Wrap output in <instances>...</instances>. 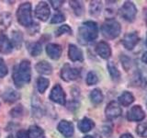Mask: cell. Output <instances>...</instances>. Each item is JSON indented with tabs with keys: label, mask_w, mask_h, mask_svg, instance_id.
<instances>
[{
	"label": "cell",
	"mask_w": 147,
	"mask_h": 138,
	"mask_svg": "<svg viewBox=\"0 0 147 138\" xmlns=\"http://www.w3.org/2000/svg\"><path fill=\"white\" fill-rule=\"evenodd\" d=\"M31 78V66L29 60H23L18 66L14 68L13 80L17 87H22L29 84Z\"/></svg>",
	"instance_id": "6da1fadb"
},
{
	"label": "cell",
	"mask_w": 147,
	"mask_h": 138,
	"mask_svg": "<svg viewBox=\"0 0 147 138\" xmlns=\"http://www.w3.org/2000/svg\"><path fill=\"white\" fill-rule=\"evenodd\" d=\"M98 24L94 21L84 22L78 30V40L83 44L95 41L98 38Z\"/></svg>",
	"instance_id": "7a4b0ae2"
},
{
	"label": "cell",
	"mask_w": 147,
	"mask_h": 138,
	"mask_svg": "<svg viewBox=\"0 0 147 138\" xmlns=\"http://www.w3.org/2000/svg\"><path fill=\"white\" fill-rule=\"evenodd\" d=\"M121 24L113 18H109V20H105V22L101 26V32H102L103 36L109 40L117 38L121 34Z\"/></svg>",
	"instance_id": "3957f363"
},
{
	"label": "cell",
	"mask_w": 147,
	"mask_h": 138,
	"mask_svg": "<svg viewBox=\"0 0 147 138\" xmlns=\"http://www.w3.org/2000/svg\"><path fill=\"white\" fill-rule=\"evenodd\" d=\"M17 18L20 25L29 28L32 23L31 4L30 2L22 3L17 10Z\"/></svg>",
	"instance_id": "277c9868"
},
{
	"label": "cell",
	"mask_w": 147,
	"mask_h": 138,
	"mask_svg": "<svg viewBox=\"0 0 147 138\" xmlns=\"http://www.w3.org/2000/svg\"><path fill=\"white\" fill-rule=\"evenodd\" d=\"M121 16L127 21L132 22L134 20V18L136 17L137 14V8L135 7V5L132 2L127 1L123 4V6L121 8Z\"/></svg>",
	"instance_id": "5b68a950"
},
{
	"label": "cell",
	"mask_w": 147,
	"mask_h": 138,
	"mask_svg": "<svg viewBox=\"0 0 147 138\" xmlns=\"http://www.w3.org/2000/svg\"><path fill=\"white\" fill-rule=\"evenodd\" d=\"M79 76H80L79 69L71 67L70 64H65L63 66L62 70H61V77L63 80L69 82V81H73V80L77 79Z\"/></svg>",
	"instance_id": "8992f818"
},
{
	"label": "cell",
	"mask_w": 147,
	"mask_h": 138,
	"mask_svg": "<svg viewBox=\"0 0 147 138\" xmlns=\"http://www.w3.org/2000/svg\"><path fill=\"white\" fill-rule=\"evenodd\" d=\"M50 99L60 105H65L66 96H65V92L63 89L61 85L56 84L53 87V89L51 91V94H50Z\"/></svg>",
	"instance_id": "52a82bcc"
},
{
	"label": "cell",
	"mask_w": 147,
	"mask_h": 138,
	"mask_svg": "<svg viewBox=\"0 0 147 138\" xmlns=\"http://www.w3.org/2000/svg\"><path fill=\"white\" fill-rule=\"evenodd\" d=\"M122 113V109L117 101H110L105 110L106 117L109 120L116 119L119 117Z\"/></svg>",
	"instance_id": "ba28073f"
},
{
	"label": "cell",
	"mask_w": 147,
	"mask_h": 138,
	"mask_svg": "<svg viewBox=\"0 0 147 138\" xmlns=\"http://www.w3.org/2000/svg\"><path fill=\"white\" fill-rule=\"evenodd\" d=\"M145 112L140 105L131 107L127 112V119L130 122H141L144 119Z\"/></svg>",
	"instance_id": "9c48e42d"
},
{
	"label": "cell",
	"mask_w": 147,
	"mask_h": 138,
	"mask_svg": "<svg viewBox=\"0 0 147 138\" xmlns=\"http://www.w3.org/2000/svg\"><path fill=\"white\" fill-rule=\"evenodd\" d=\"M50 7L48 6V4H46L45 2H40L38 5L36 6L35 8V16L37 18L42 20V21H46L50 17Z\"/></svg>",
	"instance_id": "30bf717a"
},
{
	"label": "cell",
	"mask_w": 147,
	"mask_h": 138,
	"mask_svg": "<svg viewBox=\"0 0 147 138\" xmlns=\"http://www.w3.org/2000/svg\"><path fill=\"white\" fill-rule=\"evenodd\" d=\"M139 41V36L136 32H130L124 35L122 39V44L127 50H132Z\"/></svg>",
	"instance_id": "8fae6325"
},
{
	"label": "cell",
	"mask_w": 147,
	"mask_h": 138,
	"mask_svg": "<svg viewBox=\"0 0 147 138\" xmlns=\"http://www.w3.org/2000/svg\"><path fill=\"white\" fill-rule=\"evenodd\" d=\"M58 131L61 133L64 137L68 138V137L73 136L75 129H74V125L71 122L63 120V121H61L58 124Z\"/></svg>",
	"instance_id": "7c38bea8"
},
{
	"label": "cell",
	"mask_w": 147,
	"mask_h": 138,
	"mask_svg": "<svg viewBox=\"0 0 147 138\" xmlns=\"http://www.w3.org/2000/svg\"><path fill=\"white\" fill-rule=\"evenodd\" d=\"M68 56L69 59L73 62H83L84 56L83 52L80 48H78L75 44H70L68 48Z\"/></svg>",
	"instance_id": "4fadbf2b"
},
{
	"label": "cell",
	"mask_w": 147,
	"mask_h": 138,
	"mask_svg": "<svg viewBox=\"0 0 147 138\" xmlns=\"http://www.w3.org/2000/svg\"><path fill=\"white\" fill-rule=\"evenodd\" d=\"M96 52L103 59H109L111 55V48L108 43L100 41L96 45Z\"/></svg>",
	"instance_id": "5bb4252c"
},
{
	"label": "cell",
	"mask_w": 147,
	"mask_h": 138,
	"mask_svg": "<svg viewBox=\"0 0 147 138\" xmlns=\"http://www.w3.org/2000/svg\"><path fill=\"white\" fill-rule=\"evenodd\" d=\"M62 47L61 45L56 43H49L46 46V53L49 55L50 58L53 60H58L62 55Z\"/></svg>",
	"instance_id": "9a60e30c"
},
{
	"label": "cell",
	"mask_w": 147,
	"mask_h": 138,
	"mask_svg": "<svg viewBox=\"0 0 147 138\" xmlns=\"http://www.w3.org/2000/svg\"><path fill=\"white\" fill-rule=\"evenodd\" d=\"M2 99H4L5 102H7V103H14L20 99V92H18L15 89H8L3 92Z\"/></svg>",
	"instance_id": "2e32d148"
},
{
	"label": "cell",
	"mask_w": 147,
	"mask_h": 138,
	"mask_svg": "<svg viewBox=\"0 0 147 138\" xmlns=\"http://www.w3.org/2000/svg\"><path fill=\"white\" fill-rule=\"evenodd\" d=\"M13 45L11 41L4 33L0 34V52L3 53H9L12 52Z\"/></svg>",
	"instance_id": "e0dca14e"
},
{
	"label": "cell",
	"mask_w": 147,
	"mask_h": 138,
	"mask_svg": "<svg viewBox=\"0 0 147 138\" xmlns=\"http://www.w3.org/2000/svg\"><path fill=\"white\" fill-rule=\"evenodd\" d=\"M35 69L37 72L41 74V75H50L53 72V67L51 64L46 61H40L36 64Z\"/></svg>",
	"instance_id": "ac0fdd59"
},
{
	"label": "cell",
	"mask_w": 147,
	"mask_h": 138,
	"mask_svg": "<svg viewBox=\"0 0 147 138\" xmlns=\"http://www.w3.org/2000/svg\"><path fill=\"white\" fill-rule=\"evenodd\" d=\"M95 126V123L92 120L88 118H83L81 121L78 122V129L82 133H87L91 131Z\"/></svg>",
	"instance_id": "d6986e66"
},
{
	"label": "cell",
	"mask_w": 147,
	"mask_h": 138,
	"mask_svg": "<svg viewBox=\"0 0 147 138\" xmlns=\"http://www.w3.org/2000/svg\"><path fill=\"white\" fill-rule=\"evenodd\" d=\"M133 101H134V97H133V95L131 92L124 91L123 93L119 97V103L124 106V107H127V106L131 105Z\"/></svg>",
	"instance_id": "ffe728a7"
},
{
	"label": "cell",
	"mask_w": 147,
	"mask_h": 138,
	"mask_svg": "<svg viewBox=\"0 0 147 138\" xmlns=\"http://www.w3.org/2000/svg\"><path fill=\"white\" fill-rule=\"evenodd\" d=\"M44 135L43 130L37 125H31L28 131L29 138H41Z\"/></svg>",
	"instance_id": "44dd1931"
},
{
	"label": "cell",
	"mask_w": 147,
	"mask_h": 138,
	"mask_svg": "<svg viewBox=\"0 0 147 138\" xmlns=\"http://www.w3.org/2000/svg\"><path fill=\"white\" fill-rule=\"evenodd\" d=\"M104 96L99 89H95L90 93V99L94 104H99L102 102Z\"/></svg>",
	"instance_id": "7402d4cb"
},
{
	"label": "cell",
	"mask_w": 147,
	"mask_h": 138,
	"mask_svg": "<svg viewBox=\"0 0 147 138\" xmlns=\"http://www.w3.org/2000/svg\"><path fill=\"white\" fill-rule=\"evenodd\" d=\"M107 66H108V70L109 72V75L111 76L112 79L115 81L119 80V78H121V73L118 70L117 66L113 64V62H109Z\"/></svg>",
	"instance_id": "603a6c76"
},
{
	"label": "cell",
	"mask_w": 147,
	"mask_h": 138,
	"mask_svg": "<svg viewBox=\"0 0 147 138\" xmlns=\"http://www.w3.org/2000/svg\"><path fill=\"white\" fill-rule=\"evenodd\" d=\"M40 99H36L34 97V99H32V110H33V115L35 117H41V115L43 114V110L41 108L40 101L39 100Z\"/></svg>",
	"instance_id": "cb8c5ba5"
},
{
	"label": "cell",
	"mask_w": 147,
	"mask_h": 138,
	"mask_svg": "<svg viewBox=\"0 0 147 138\" xmlns=\"http://www.w3.org/2000/svg\"><path fill=\"white\" fill-rule=\"evenodd\" d=\"M12 45H14L18 49H20L21 47V45L23 43V35L20 31H13L12 32Z\"/></svg>",
	"instance_id": "d4e9b609"
},
{
	"label": "cell",
	"mask_w": 147,
	"mask_h": 138,
	"mask_svg": "<svg viewBox=\"0 0 147 138\" xmlns=\"http://www.w3.org/2000/svg\"><path fill=\"white\" fill-rule=\"evenodd\" d=\"M49 84H50V81L47 78L41 77V76L39 77L38 79H37V89H38V91L41 94L44 93L45 90L48 89Z\"/></svg>",
	"instance_id": "484cf974"
},
{
	"label": "cell",
	"mask_w": 147,
	"mask_h": 138,
	"mask_svg": "<svg viewBox=\"0 0 147 138\" xmlns=\"http://www.w3.org/2000/svg\"><path fill=\"white\" fill-rule=\"evenodd\" d=\"M28 49H29V52L32 55V56H37L41 53V44L39 43H31L28 45Z\"/></svg>",
	"instance_id": "4316f807"
},
{
	"label": "cell",
	"mask_w": 147,
	"mask_h": 138,
	"mask_svg": "<svg viewBox=\"0 0 147 138\" xmlns=\"http://www.w3.org/2000/svg\"><path fill=\"white\" fill-rule=\"evenodd\" d=\"M101 8H102V5L99 1H92L89 5V12L93 16L99 15L101 12Z\"/></svg>",
	"instance_id": "83f0119b"
},
{
	"label": "cell",
	"mask_w": 147,
	"mask_h": 138,
	"mask_svg": "<svg viewBox=\"0 0 147 138\" xmlns=\"http://www.w3.org/2000/svg\"><path fill=\"white\" fill-rule=\"evenodd\" d=\"M69 3L76 16H81L84 13V6L80 1H70Z\"/></svg>",
	"instance_id": "f1b7e54d"
},
{
	"label": "cell",
	"mask_w": 147,
	"mask_h": 138,
	"mask_svg": "<svg viewBox=\"0 0 147 138\" xmlns=\"http://www.w3.org/2000/svg\"><path fill=\"white\" fill-rule=\"evenodd\" d=\"M11 21H12V17L11 14L9 13H4L0 17V25H1V27L7 28L11 24Z\"/></svg>",
	"instance_id": "f546056e"
},
{
	"label": "cell",
	"mask_w": 147,
	"mask_h": 138,
	"mask_svg": "<svg viewBox=\"0 0 147 138\" xmlns=\"http://www.w3.org/2000/svg\"><path fill=\"white\" fill-rule=\"evenodd\" d=\"M137 135L141 137H147V121L141 122L136 128Z\"/></svg>",
	"instance_id": "4dcf8cb0"
},
{
	"label": "cell",
	"mask_w": 147,
	"mask_h": 138,
	"mask_svg": "<svg viewBox=\"0 0 147 138\" xmlns=\"http://www.w3.org/2000/svg\"><path fill=\"white\" fill-rule=\"evenodd\" d=\"M98 81V77L96 76L95 72H89L86 76V84L88 86H93L96 85Z\"/></svg>",
	"instance_id": "1f68e13d"
},
{
	"label": "cell",
	"mask_w": 147,
	"mask_h": 138,
	"mask_svg": "<svg viewBox=\"0 0 147 138\" xmlns=\"http://www.w3.org/2000/svg\"><path fill=\"white\" fill-rule=\"evenodd\" d=\"M63 34H72V29L68 25H63L58 28L57 30L55 31V35L59 37Z\"/></svg>",
	"instance_id": "d6a6232c"
},
{
	"label": "cell",
	"mask_w": 147,
	"mask_h": 138,
	"mask_svg": "<svg viewBox=\"0 0 147 138\" xmlns=\"http://www.w3.org/2000/svg\"><path fill=\"white\" fill-rule=\"evenodd\" d=\"M64 20H65V17H64L63 14V13H57L52 18L51 23H52V24H57V23H61Z\"/></svg>",
	"instance_id": "836d02e7"
},
{
	"label": "cell",
	"mask_w": 147,
	"mask_h": 138,
	"mask_svg": "<svg viewBox=\"0 0 147 138\" xmlns=\"http://www.w3.org/2000/svg\"><path fill=\"white\" fill-rule=\"evenodd\" d=\"M10 114H11L12 117H15V118H18V117L22 116V114H23V108H22V106L21 105H18L17 107L12 109L11 112H10Z\"/></svg>",
	"instance_id": "e575fe53"
},
{
	"label": "cell",
	"mask_w": 147,
	"mask_h": 138,
	"mask_svg": "<svg viewBox=\"0 0 147 138\" xmlns=\"http://www.w3.org/2000/svg\"><path fill=\"white\" fill-rule=\"evenodd\" d=\"M7 72L8 70L6 63H5V61L2 58H0V78L6 76L7 75Z\"/></svg>",
	"instance_id": "d590c367"
},
{
	"label": "cell",
	"mask_w": 147,
	"mask_h": 138,
	"mask_svg": "<svg viewBox=\"0 0 147 138\" xmlns=\"http://www.w3.org/2000/svg\"><path fill=\"white\" fill-rule=\"evenodd\" d=\"M29 28H30V34H35L36 32H38L40 30V25L36 24V23H32Z\"/></svg>",
	"instance_id": "8d00e7d4"
},
{
	"label": "cell",
	"mask_w": 147,
	"mask_h": 138,
	"mask_svg": "<svg viewBox=\"0 0 147 138\" xmlns=\"http://www.w3.org/2000/svg\"><path fill=\"white\" fill-rule=\"evenodd\" d=\"M50 3L52 4L53 7L57 10V9H59L60 7L63 6V1H55V0H54V1H53V0H52V1H50Z\"/></svg>",
	"instance_id": "74e56055"
},
{
	"label": "cell",
	"mask_w": 147,
	"mask_h": 138,
	"mask_svg": "<svg viewBox=\"0 0 147 138\" xmlns=\"http://www.w3.org/2000/svg\"><path fill=\"white\" fill-rule=\"evenodd\" d=\"M17 138H29L28 132H26L24 130H20L17 133Z\"/></svg>",
	"instance_id": "f35d334b"
},
{
	"label": "cell",
	"mask_w": 147,
	"mask_h": 138,
	"mask_svg": "<svg viewBox=\"0 0 147 138\" xmlns=\"http://www.w3.org/2000/svg\"><path fill=\"white\" fill-rule=\"evenodd\" d=\"M142 62H144V64H147V52H145L144 53V55H142Z\"/></svg>",
	"instance_id": "ab89813d"
},
{
	"label": "cell",
	"mask_w": 147,
	"mask_h": 138,
	"mask_svg": "<svg viewBox=\"0 0 147 138\" xmlns=\"http://www.w3.org/2000/svg\"><path fill=\"white\" fill-rule=\"evenodd\" d=\"M119 138H133V136L131 133H124V135H122Z\"/></svg>",
	"instance_id": "60d3db41"
},
{
	"label": "cell",
	"mask_w": 147,
	"mask_h": 138,
	"mask_svg": "<svg viewBox=\"0 0 147 138\" xmlns=\"http://www.w3.org/2000/svg\"><path fill=\"white\" fill-rule=\"evenodd\" d=\"M84 138H95V137H93V136H91V135H86V136H85Z\"/></svg>",
	"instance_id": "b9f144b4"
},
{
	"label": "cell",
	"mask_w": 147,
	"mask_h": 138,
	"mask_svg": "<svg viewBox=\"0 0 147 138\" xmlns=\"http://www.w3.org/2000/svg\"><path fill=\"white\" fill-rule=\"evenodd\" d=\"M145 20H146V24H147V11L145 13Z\"/></svg>",
	"instance_id": "7bdbcfd3"
},
{
	"label": "cell",
	"mask_w": 147,
	"mask_h": 138,
	"mask_svg": "<svg viewBox=\"0 0 147 138\" xmlns=\"http://www.w3.org/2000/svg\"><path fill=\"white\" fill-rule=\"evenodd\" d=\"M7 138H14V136L13 135H9V136H7Z\"/></svg>",
	"instance_id": "ee69618b"
},
{
	"label": "cell",
	"mask_w": 147,
	"mask_h": 138,
	"mask_svg": "<svg viewBox=\"0 0 147 138\" xmlns=\"http://www.w3.org/2000/svg\"><path fill=\"white\" fill-rule=\"evenodd\" d=\"M146 45H147V39H146Z\"/></svg>",
	"instance_id": "f6af8a7d"
}]
</instances>
